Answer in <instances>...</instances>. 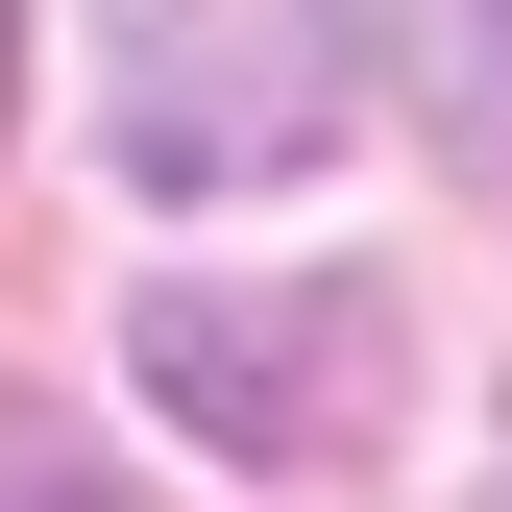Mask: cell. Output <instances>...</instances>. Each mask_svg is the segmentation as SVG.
<instances>
[{
	"label": "cell",
	"instance_id": "obj_4",
	"mask_svg": "<svg viewBox=\"0 0 512 512\" xmlns=\"http://www.w3.org/2000/svg\"><path fill=\"white\" fill-rule=\"evenodd\" d=\"M0 512H122V464H74V439H0Z\"/></svg>",
	"mask_w": 512,
	"mask_h": 512
},
{
	"label": "cell",
	"instance_id": "obj_5",
	"mask_svg": "<svg viewBox=\"0 0 512 512\" xmlns=\"http://www.w3.org/2000/svg\"><path fill=\"white\" fill-rule=\"evenodd\" d=\"M0 74H25V0H0Z\"/></svg>",
	"mask_w": 512,
	"mask_h": 512
},
{
	"label": "cell",
	"instance_id": "obj_3",
	"mask_svg": "<svg viewBox=\"0 0 512 512\" xmlns=\"http://www.w3.org/2000/svg\"><path fill=\"white\" fill-rule=\"evenodd\" d=\"M439 147H464V196L512 220V0H439Z\"/></svg>",
	"mask_w": 512,
	"mask_h": 512
},
{
	"label": "cell",
	"instance_id": "obj_1",
	"mask_svg": "<svg viewBox=\"0 0 512 512\" xmlns=\"http://www.w3.org/2000/svg\"><path fill=\"white\" fill-rule=\"evenodd\" d=\"M98 122L147 196H269L366 122V0H98Z\"/></svg>",
	"mask_w": 512,
	"mask_h": 512
},
{
	"label": "cell",
	"instance_id": "obj_2",
	"mask_svg": "<svg viewBox=\"0 0 512 512\" xmlns=\"http://www.w3.org/2000/svg\"><path fill=\"white\" fill-rule=\"evenodd\" d=\"M147 391L220 439V464H366L415 391V317L366 269H171L147 293Z\"/></svg>",
	"mask_w": 512,
	"mask_h": 512
}]
</instances>
